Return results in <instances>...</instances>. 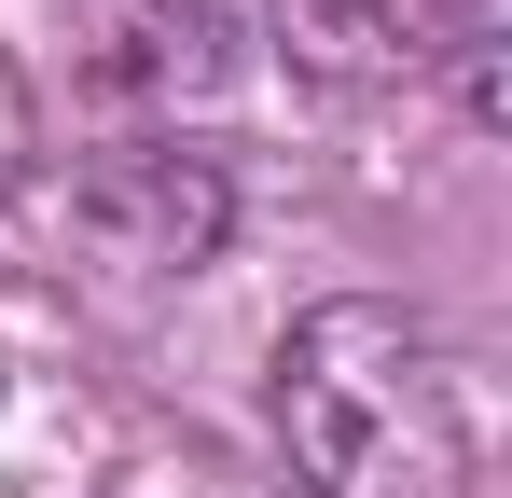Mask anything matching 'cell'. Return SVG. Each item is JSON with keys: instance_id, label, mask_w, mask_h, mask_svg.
I'll list each match as a JSON object with an SVG mask.
<instances>
[{"instance_id": "cell-2", "label": "cell", "mask_w": 512, "mask_h": 498, "mask_svg": "<svg viewBox=\"0 0 512 498\" xmlns=\"http://www.w3.org/2000/svg\"><path fill=\"white\" fill-rule=\"evenodd\" d=\"M277 42L333 83H402L485 42V0H277Z\"/></svg>"}, {"instance_id": "cell-4", "label": "cell", "mask_w": 512, "mask_h": 498, "mask_svg": "<svg viewBox=\"0 0 512 498\" xmlns=\"http://www.w3.org/2000/svg\"><path fill=\"white\" fill-rule=\"evenodd\" d=\"M111 42H125V56H97L111 83H208L222 70V14H125Z\"/></svg>"}, {"instance_id": "cell-3", "label": "cell", "mask_w": 512, "mask_h": 498, "mask_svg": "<svg viewBox=\"0 0 512 498\" xmlns=\"http://www.w3.org/2000/svg\"><path fill=\"white\" fill-rule=\"evenodd\" d=\"M97 222L125 236V263H208L222 249V180L180 139H139V153L97 166Z\"/></svg>"}, {"instance_id": "cell-5", "label": "cell", "mask_w": 512, "mask_h": 498, "mask_svg": "<svg viewBox=\"0 0 512 498\" xmlns=\"http://www.w3.org/2000/svg\"><path fill=\"white\" fill-rule=\"evenodd\" d=\"M28 180V83H14V56H0V194Z\"/></svg>"}, {"instance_id": "cell-1", "label": "cell", "mask_w": 512, "mask_h": 498, "mask_svg": "<svg viewBox=\"0 0 512 498\" xmlns=\"http://www.w3.org/2000/svg\"><path fill=\"white\" fill-rule=\"evenodd\" d=\"M277 443L319 498H471L485 471L471 360L402 305H319L277 346Z\"/></svg>"}]
</instances>
